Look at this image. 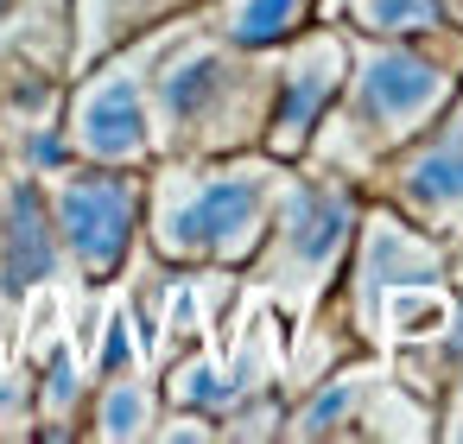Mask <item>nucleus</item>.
<instances>
[{"label": "nucleus", "instance_id": "f257e3e1", "mask_svg": "<svg viewBox=\"0 0 463 444\" xmlns=\"http://www.w3.org/2000/svg\"><path fill=\"white\" fill-rule=\"evenodd\" d=\"M279 58L229 45L216 26L165 20L153 71H146V115H153V159H210L248 153L267 140Z\"/></svg>", "mask_w": 463, "mask_h": 444}, {"label": "nucleus", "instance_id": "f03ea898", "mask_svg": "<svg viewBox=\"0 0 463 444\" xmlns=\"http://www.w3.org/2000/svg\"><path fill=\"white\" fill-rule=\"evenodd\" d=\"M463 90V58L444 52V26L419 39H368L349 45V77L311 134L305 159H324V172L355 178L387 165L406 140H419L450 96Z\"/></svg>", "mask_w": 463, "mask_h": 444}, {"label": "nucleus", "instance_id": "7ed1b4c3", "mask_svg": "<svg viewBox=\"0 0 463 444\" xmlns=\"http://www.w3.org/2000/svg\"><path fill=\"white\" fill-rule=\"evenodd\" d=\"M292 178V159H273L267 146L248 153H210V159H165L146 178V241L165 267H248L273 203Z\"/></svg>", "mask_w": 463, "mask_h": 444}, {"label": "nucleus", "instance_id": "20e7f679", "mask_svg": "<svg viewBox=\"0 0 463 444\" xmlns=\"http://www.w3.org/2000/svg\"><path fill=\"white\" fill-rule=\"evenodd\" d=\"M355 222H362V203H355L349 178H336V172H292L248 267L286 311L311 317V305L336 286V267L349 260Z\"/></svg>", "mask_w": 463, "mask_h": 444}, {"label": "nucleus", "instance_id": "39448f33", "mask_svg": "<svg viewBox=\"0 0 463 444\" xmlns=\"http://www.w3.org/2000/svg\"><path fill=\"white\" fill-rule=\"evenodd\" d=\"M45 197H52V222H58V241H64V260L90 286H109L128 267V254L140 241V222H146V178H140V165L71 159L64 172H52Z\"/></svg>", "mask_w": 463, "mask_h": 444}, {"label": "nucleus", "instance_id": "423d86ee", "mask_svg": "<svg viewBox=\"0 0 463 444\" xmlns=\"http://www.w3.org/2000/svg\"><path fill=\"white\" fill-rule=\"evenodd\" d=\"M159 39H134L109 58H96L64 102V140L71 159L90 165H153V115H146V71H153Z\"/></svg>", "mask_w": 463, "mask_h": 444}, {"label": "nucleus", "instance_id": "0eeeda50", "mask_svg": "<svg viewBox=\"0 0 463 444\" xmlns=\"http://www.w3.org/2000/svg\"><path fill=\"white\" fill-rule=\"evenodd\" d=\"M343 77H349V39L336 26H305L298 39H286L279 71H273V109H267V140L260 146L273 159H305V146L324 128Z\"/></svg>", "mask_w": 463, "mask_h": 444}, {"label": "nucleus", "instance_id": "6e6552de", "mask_svg": "<svg viewBox=\"0 0 463 444\" xmlns=\"http://www.w3.org/2000/svg\"><path fill=\"white\" fill-rule=\"evenodd\" d=\"M349 248H355V273H349V286H355V330H374L381 311L400 292H419V286L444 279V254L400 210H362Z\"/></svg>", "mask_w": 463, "mask_h": 444}, {"label": "nucleus", "instance_id": "1a4fd4ad", "mask_svg": "<svg viewBox=\"0 0 463 444\" xmlns=\"http://www.w3.org/2000/svg\"><path fill=\"white\" fill-rule=\"evenodd\" d=\"M387 197L419 229H457L463 222V90L450 96V109L419 140H406L387 159Z\"/></svg>", "mask_w": 463, "mask_h": 444}, {"label": "nucleus", "instance_id": "9d476101", "mask_svg": "<svg viewBox=\"0 0 463 444\" xmlns=\"http://www.w3.org/2000/svg\"><path fill=\"white\" fill-rule=\"evenodd\" d=\"M178 7L184 0H71V71H90L96 58L134 45Z\"/></svg>", "mask_w": 463, "mask_h": 444}, {"label": "nucleus", "instance_id": "9b49d317", "mask_svg": "<svg viewBox=\"0 0 463 444\" xmlns=\"http://www.w3.org/2000/svg\"><path fill=\"white\" fill-rule=\"evenodd\" d=\"M90 438H153L159 425V381H146L140 368H121V374H96L90 387V412H83Z\"/></svg>", "mask_w": 463, "mask_h": 444}, {"label": "nucleus", "instance_id": "f8f14e48", "mask_svg": "<svg viewBox=\"0 0 463 444\" xmlns=\"http://www.w3.org/2000/svg\"><path fill=\"white\" fill-rule=\"evenodd\" d=\"M317 20V0H216V33L241 52H279Z\"/></svg>", "mask_w": 463, "mask_h": 444}, {"label": "nucleus", "instance_id": "ddd939ff", "mask_svg": "<svg viewBox=\"0 0 463 444\" xmlns=\"http://www.w3.org/2000/svg\"><path fill=\"white\" fill-rule=\"evenodd\" d=\"M90 412V374H77V355L71 343H58L45 355V368L33 374V425L45 438H71Z\"/></svg>", "mask_w": 463, "mask_h": 444}, {"label": "nucleus", "instance_id": "4468645a", "mask_svg": "<svg viewBox=\"0 0 463 444\" xmlns=\"http://www.w3.org/2000/svg\"><path fill=\"white\" fill-rule=\"evenodd\" d=\"M368 381H374V368H362V362H349L330 381H317V393L286 412V438H343L355 425V412H362Z\"/></svg>", "mask_w": 463, "mask_h": 444}, {"label": "nucleus", "instance_id": "2eb2a0df", "mask_svg": "<svg viewBox=\"0 0 463 444\" xmlns=\"http://www.w3.org/2000/svg\"><path fill=\"white\" fill-rule=\"evenodd\" d=\"M349 20L368 39H419L450 20L444 0H349Z\"/></svg>", "mask_w": 463, "mask_h": 444}, {"label": "nucleus", "instance_id": "dca6fc26", "mask_svg": "<svg viewBox=\"0 0 463 444\" xmlns=\"http://www.w3.org/2000/svg\"><path fill=\"white\" fill-rule=\"evenodd\" d=\"M26 438L33 431V374H7L0 368V438Z\"/></svg>", "mask_w": 463, "mask_h": 444}, {"label": "nucleus", "instance_id": "f3484780", "mask_svg": "<svg viewBox=\"0 0 463 444\" xmlns=\"http://www.w3.org/2000/svg\"><path fill=\"white\" fill-rule=\"evenodd\" d=\"M121 368H134V317H128V311L109 317V330H102V355H96V374H121Z\"/></svg>", "mask_w": 463, "mask_h": 444}, {"label": "nucleus", "instance_id": "a211bd4d", "mask_svg": "<svg viewBox=\"0 0 463 444\" xmlns=\"http://www.w3.org/2000/svg\"><path fill=\"white\" fill-rule=\"evenodd\" d=\"M20 7H26V0H0V26H7V20H20Z\"/></svg>", "mask_w": 463, "mask_h": 444}, {"label": "nucleus", "instance_id": "6ab92c4d", "mask_svg": "<svg viewBox=\"0 0 463 444\" xmlns=\"http://www.w3.org/2000/svg\"><path fill=\"white\" fill-rule=\"evenodd\" d=\"M457 229H463V222H457ZM450 267H457V273H463V235H457V260H450Z\"/></svg>", "mask_w": 463, "mask_h": 444}]
</instances>
